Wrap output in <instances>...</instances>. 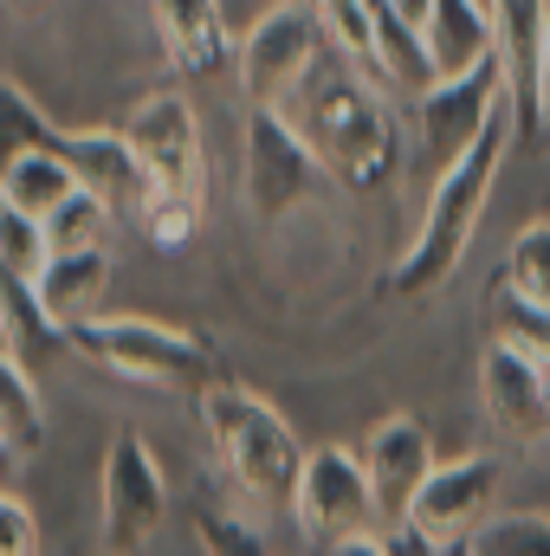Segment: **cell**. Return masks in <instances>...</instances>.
Instances as JSON below:
<instances>
[{"label": "cell", "instance_id": "cell-1", "mask_svg": "<svg viewBox=\"0 0 550 556\" xmlns=\"http://www.w3.org/2000/svg\"><path fill=\"white\" fill-rule=\"evenodd\" d=\"M278 111L304 130V142L324 162V175L343 181L350 194H370V188L389 181V168H396V124H389V111L370 91V65H357L350 52L324 46V59L304 72V85Z\"/></svg>", "mask_w": 550, "mask_h": 556}, {"label": "cell", "instance_id": "cell-2", "mask_svg": "<svg viewBox=\"0 0 550 556\" xmlns=\"http://www.w3.org/2000/svg\"><path fill=\"white\" fill-rule=\"evenodd\" d=\"M512 142H518V111H512V91H505V104L492 111V124H486L479 137L466 142V149H460L440 175H434L427 220H421L414 247L396 260L389 291L421 298V291H434L440 278L466 260V240H473V227H479V214H486L492 175H499V162H505V149H512Z\"/></svg>", "mask_w": 550, "mask_h": 556}, {"label": "cell", "instance_id": "cell-3", "mask_svg": "<svg viewBox=\"0 0 550 556\" xmlns=\"http://www.w3.org/2000/svg\"><path fill=\"white\" fill-rule=\"evenodd\" d=\"M195 402H201V427H208V446H214L227 485H234L247 505L291 511V505H298L304 446H298V433L285 427V415H278L273 402H260L253 389H234V382H208Z\"/></svg>", "mask_w": 550, "mask_h": 556}, {"label": "cell", "instance_id": "cell-4", "mask_svg": "<svg viewBox=\"0 0 550 556\" xmlns=\"http://www.w3.org/2000/svg\"><path fill=\"white\" fill-rule=\"evenodd\" d=\"M72 350H85L98 369L124 376V382H149V389H175V395H201L214 382V350L175 324L155 317H85L65 330Z\"/></svg>", "mask_w": 550, "mask_h": 556}, {"label": "cell", "instance_id": "cell-5", "mask_svg": "<svg viewBox=\"0 0 550 556\" xmlns=\"http://www.w3.org/2000/svg\"><path fill=\"white\" fill-rule=\"evenodd\" d=\"M324 181L317 149L278 104H247V137H240V201L253 220H285L304 207Z\"/></svg>", "mask_w": 550, "mask_h": 556}, {"label": "cell", "instance_id": "cell-6", "mask_svg": "<svg viewBox=\"0 0 550 556\" xmlns=\"http://www.w3.org/2000/svg\"><path fill=\"white\" fill-rule=\"evenodd\" d=\"M162 518H168V479L137 427H117L111 453H104V492H98V551H149Z\"/></svg>", "mask_w": 550, "mask_h": 556}, {"label": "cell", "instance_id": "cell-7", "mask_svg": "<svg viewBox=\"0 0 550 556\" xmlns=\"http://www.w3.org/2000/svg\"><path fill=\"white\" fill-rule=\"evenodd\" d=\"M324 46H330V33H324L311 0H278L273 13H260V26L240 39V91H247V104H285L304 85V72L324 59Z\"/></svg>", "mask_w": 550, "mask_h": 556}, {"label": "cell", "instance_id": "cell-8", "mask_svg": "<svg viewBox=\"0 0 550 556\" xmlns=\"http://www.w3.org/2000/svg\"><path fill=\"white\" fill-rule=\"evenodd\" d=\"M298 531L311 544H337V538H357V531H376V485H370V466L363 453L350 446H311L304 453V472H298V505H291Z\"/></svg>", "mask_w": 550, "mask_h": 556}, {"label": "cell", "instance_id": "cell-9", "mask_svg": "<svg viewBox=\"0 0 550 556\" xmlns=\"http://www.w3.org/2000/svg\"><path fill=\"white\" fill-rule=\"evenodd\" d=\"M499 492V459L492 453H466V459H434V472L421 479L409 505V525L434 544V556L466 551V538L486 525Z\"/></svg>", "mask_w": 550, "mask_h": 556}, {"label": "cell", "instance_id": "cell-10", "mask_svg": "<svg viewBox=\"0 0 550 556\" xmlns=\"http://www.w3.org/2000/svg\"><path fill=\"white\" fill-rule=\"evenodd\" d=\"M486 7H492L505 91L518 111V142H538L550 117V0H486Z\"/></svg>", "mask_w": 550, "mask_h": 556}, {"label": "cell", "instance_id": "cell-11", "mask_svg": "<svg viewBox=\"0 0 550 556\" xmlns=\"http://www.w3.org/2000/svg\"><path fill=\"white\" fill-rule=\"evenodd\" d=\"M124 137L137 149V162L155 181V201H201V130H195V111L188 98L175 91H155L142 98L137 111L124 117Z\"/></svg>", "mask_w": 550, "mask_h": 556}, {"label": "cell", "instance_id": "cell-12", "mask_svg": "<svg viewBox=\"0 0 550 556\" xmlns=\"http://www.w3.org/2000/svg\"><path fill=\"white\" fill-rule=\"evenodd\" d=\"M499 104H505V65H499V52L479 59L473 72H460V78H434L421 91V162L440 175L466 142L492 124Z\"/></svg>", "mask_w": 550, "mask_h": 556}, {"label": "cell", "instance_id": "cell-13", "mask_svg": "<svg viewBox=\"0 0 550 556\" xmlns=\"http://www.w3.org/2000/svg\"><path fill=\"white\" fill-rule=\"evenodd\" d=\"M479 402H486V420L512 440V446H538L550 440V376L518 356L512 343H486L479 356Z\"/></svg>", "mask_w": 550, "mask_h": 556}, {"label": "cell", "instance_id": "cell-14", "mask_svg": "<svg viewBox=\"0 0 550 556\" xmlns=\"http://www.w3.org/2000/svg\"><path fill=\"white\" fill-rule=\"evenodd\" d=\"M363 466H370V485H376V518L396 531L409 518L421 479L434 472V440L414 415H389L370 440H363Z\"/></svg>", "mask_w": 550, "mask_h": 556}, {"label": "cell", "instance_id": "cell-15", "mask_svg": "<svg viewBox=\"0 0 550 556\" xmlns=\"http://www.w3.org/2000/svg\"><path fill=\"white\" fill-rule=\"evenodd\" d=\"M155 13V33H162V52L175 59V72H221L234 39H227V20H221V0H149Z\"/></svg>", "mask_w": 550, "mask_h": 556}, {"label": "cell", "instance_id": "cell-16", "mask_svg": "<svg viewBox=\"0 0 550 556\" xmlns=\"http://www.w3.org/2000/svg\"><path fill=\"white\" fill-rule=\"evenodd\" d=\"M421 39H427L434 78H460V72H473L479 59L499 52V39H492V7H486V0H434Z\"/></svg>", "mask_w": 550, "mask_h": 556}, {"label": "cell", "instance_id": "cell-17", "mask_svg": "<svg viewBox=\"0 0 550 556\" xmlns=\"http://www.w3.org/2000/svg\"><path fill=\"white\" fill-rule=\"evenodd\" d=\"M104 285H111V247H78V253H52V266L39 273V304H46V317L59 324V337H65L72 324H85V317L98 311Z\"/></svg>", "mask_w": 550, "mask_h": 556}, {"label": "cell", "instance_id": "cell-18", "mask_svg": "<svg viewBox=\"0 0 550 556\" xmlns=\"http://www.w3.org/2000/svg\"><path fill=\"white\" fill-rule=\"evenodd\" d=\"M72 188H85L78 162L59 155V149H20L7 168H0V207H20L33 220H46Z\"/></svg>", "mask_w": 550, "mask_h": 556}, {"label": "cell", "instance_id": "cell-19", "mask_svg": "<svg viewBox=\"0 0 550 556\" xmlns=\"http://www.w3.org/2000/svg\"><path fill=\"white\" fill-rule=\"evenodd\" d=\"M0 440H7L20 459H26V453H39V440H46L39 389H33V376H26L20 350H7V343H0Z\"/></svg>", "mask_w": 550, "mask_h": 556}, {"label": "cell", "instance_id": "cell-20", "mask_svg": "<svg viewBox=\"0 0 550 556\" xmlns=\"http://www.w3.org/2000/svg\"><path fill=\"white\" fill-rule=\"evenodd\" d=\"M492 337L512 343L518 356H532V363L550 376V304L512 291V285H499V291H492Z\"/></svg>", "mask_w": 550, "mask_h": 556}, {"label": "cell", "instance_id": "cell-21", "mask_svg": "<svg viewBox=\"0 0 550 556\" xmlns=\"http://www.w3.org/2000/svg\"><path fill=\"white\" fill-rule=\"evenodd\" d=\"M111 220H117V207H111L98 188H72V194L46 214V240H52V253L104 247V240H111Z\"/></svg>", "mask_w": 550, "mask_h": 556}, {"label": "cell", "instance_id": "cell-22", "mask_svg": "<svg viewBox=\"0 0 550 556\" xmlns=\"http://www.w3.org/2000/svg\"><path fill=\"white\" fill-rule=\"evenodd\" d=\"M466 556H550V511H499V518H486L466 538Z\"/></svg>", "mask_w": 550, "mask_h": 556}, {"label": "cell", "instance_id": "cell-23", "mask_svg": "<svg viewBox=\"0 0 550 556\" xmlns=\"http://www.w3.org/2000/svg\"><path fill=\"white\" fill-rule=\"evenodd\" d=\"M52 266V240H46V220L20 214V207H0V278H20V285H39V273Z\"/></svg>", "mask_w": 550, "mask_h": 556}, {"label": "cell", "instance_id": "cell-24", "mask_svg": "<svg viewBox=\"0 0 550 556\" xmlns=\"http://www.w3.org/2000/svg\"><path fill=\"white\" fill-rule=\"evenodd\" d=\"M311 7H317L330 46L376 72V7H370V0H311Z\"/></svg>", "mask_w": 550, "mask_h": 556}, {"label": "cell", "instance_id": "cell-25", "mask_svg": "<svg viewBox=\"0 0 550 556\" xmlns=\"http://www.w3.org/2000/svg\"><path fill=\"white\" fill-rule=\"evenodd\" d=\"M505 285L550 304V220H532L518 240H512V260H505Z\"/></svg>", "mask_w": 550, "mask_h": 556}, {"label": "cell", "instance_id": "cell-26", "mask_svg": "<svg viewBox=\"0 0 550 556\" xmlns=\"http://www.w3.org/2000/svg\"><path fill=\"white\" fill-rule=\"evenodd\" d=\"M39 551V525H33V505L13 498L0 485V556H33Z\"/></svg>", "mask_w": 550, "mask_h": 556}, {"label": "cell", "instance_id": "cell-27", "mask_svg": "<svg viewBox=\"0 0 550 556\" xmlns=\"http://www.w3.org/2000/svg\"><path fill=\"white\" fill-rule=\"evenodd\" d=\"M195 220H201V201H149V214H142L155 247H182L195 233Z\"/></svg>", "mask_w": 550, "mask_h": 556}, {"label": "cell", "instance_id": "cell-28", "mask_svg": "<svg viewBox=\"0 0 550 556\" xmlns=\"http://www.w3.org/2000/svg\"><path fill=\"white\" fill-rule=\"evenodd\" d=\"M201 531H208V551H260L253 525H240L227 511H201Z\"/></svg>", "mask_w": 550, "mask_h": 556}, {"label": "cell", "instance_id": "cell-29", "mask_svg": "<svg viewBox=\"0 0 550 556\" xmlns=\"http://www.w3.org/2000/svg\"><path fill=\"white\" fill-rule=\"evenodd\" d=\"M46 7H52V0H7V13H20V20H39Z\"/></svg>", "mask_w": 550, "mask_h": 556}, {"label": "cell", "instance_id": "cell-30", "mask_svg": "<svg viewBox=\"0 0 550 556\" xmlns=\"http://www.w3.org/2000/svg\"><path fill=\"white\" fill-rule=\"evenodd\" d=\"M13 459H20V453H13V446H7V440H0V479H7V472H13Z\"/></svg>", "mask_w": 550, "mask_h": 556}, {"label": "cell", "instance_id": "cell-31", "mask_svg": "<svg viewBox=\"0 0 550 556\" xmlns=\"http://www.w3.org/2000/svg\"><path fill=\"white\" fill-rule=\"evenodd\" d=\"M0 343H7V291H0ZM13 350V343H7Z\"/></svg>", "mask_w": 550, "mask_h": 556}]
</instances>
